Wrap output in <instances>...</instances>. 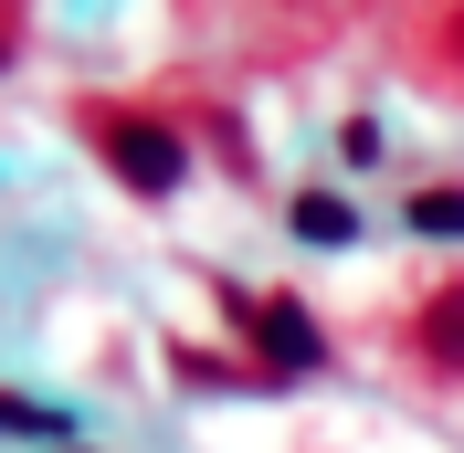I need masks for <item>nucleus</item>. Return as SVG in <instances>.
<instances>
[{"label":"nucleus","mask_w":464,"mask_h":453,"mask_svg":"<svg viewBox=\"0 0 464 453\" xmlns=\"http://www.w3.org/2000/svg\"><path fill=\"white\" fill-rule=\"evenodd\" d=\"M401 222L422 232V243H464V190H454V179H433V190H411V200H401Z\"/></svg>","instance_id":"nucleus-7"},{"label":"nucleus","mask_w":464,"mask_h":453,"mask_svg":"<svg viewBox=\"0 0 464 453\" xmlns=\"http://www.w3.org/2000/svg\"><path fill=\"white\" fill-rule=\"evenodd\" d=\"M0 432H43V443H53V432H63V411H32V400H0Z\"/></svg>","instance_id":"nucleus-9"},{"label":"nucleus","mask_w":464,"mask_h":453,"mask_svg":"<svg viewBox=\"0 0 464 453\" xmlns=\"http://www.w3.org/2000/svg\"><path fill=\"white\" fill-rule=\"evenodd\" d=\"M0 63H11V22H0Z\"/></svg>","instance_id":"nucleus-10"},{"label":"nucleus","mask_w":464,"mask_h":453,"mask_svg":"<svg viewBox=\"0 0 464 453\" xmlns=\"http://www.w3.org/2000/svg\"><path fill=\"white\" fill-rule=\"evenodd\" d=\"M285 222H295V243H317V254H348V243H359L348 190H295V200H285Z\"/></svg>","instance_id":"nucleus-6"},{"label":"nucleus","mask_w":464,"mask_h":453,"mask_svg":"<svg viewBox=\"0 0 464 453\" xmlns=\"http://www.w3.org/2000/svg\"><path fill=\"white\" fill-rule=\"evenodd\" d=\"M401 53L433 95H464V0H401Z\"/></svg>","instance_id":"nucleus-4"},{"label":"nucleus","mask_w":464,"mask_h":453,"mask_svg":"<svg viewBox=\"0 0 464 453\" xmlns=\"http://www.w3.org/2000/svg\"><path fill=\"white\" fill-rule=\"evenodd\" d=\"M338 159H348V169H380V116H348V127H338Z\"/></svg>","instance_id":"nucleus-8"},{"label":"nucleus","mask_w":464,"mask_h":453,"mask_svg":"<svg viewBox=\"0 0 464 453\" xmlns=\"http://www.w3.org/2000/svg\"><path fill=\"white\" fill-rule=\"evenodd\" d=\"M222 306H232V327L264 348V369H327V338H317V316L295 306V295H243V284H222Z\"/></svg>","instance_id":"nucleus-3"},{"label":"nucleus","mask_w":464,"mask_h":453,"mask_svg":"<svg viewBox=\"0 0 464 453\" xmlns=\"http://www.w3.org/2000/svg\"><path fill=\"white\" fill-rule=\"evenodd\" d=\"M85 138L138 200H169L190 179V138H179L169 116H148V106H85Z\"/></svg>","instance_id":"nucleus-1"},{"label":"nucleus","mask_w":464,"mask_h":453,"mask_svg":"<svg viewBox=\"0 0 464 453\" xmlns=\"http://www.w3.org/2000/svg\"><path fill=\"white\" fill-rule=\"evenodd\" d=\"M411 359L433 369V380H464V275H443L433 295H422V306H411Z\"/></svg>","instance_id":"nucleus-5"},{"label":"nucleus","mask_w":464,"mask_h":453,"mask_svg":"<svg viewBox=\"0 0 464 453\" xmlns=\"http://www.w3.org/2000/svg\"><path fill=\"white\" fill-rule=\"evenodd\" d=\"M190 22L243 43V53H306L348 22V0H190Z\"/></svg>","instance_id":"nucleus-2"}]
</instances>
